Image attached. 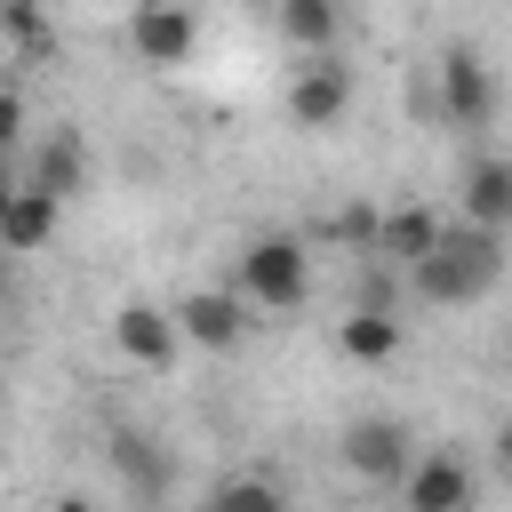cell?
Wrapping results in <instances>:
<instances>
[{
  "label": "cell",
  "mask_w": 512,
  "mask_h": 512,
  "mask_svg": "<svg viewBox=\"0 0 512 512\" xmlns=\"http://www.w3.org/2000/svg\"><path fill=\"white\" fill-rule=\"evenodd\" d=\"M496 272H504V232H488V224H472V216L440 224L432 256L408 264V280H416L424 304H472V296L496 288Z\"/></svg>",
  "instance_id": "obj_1"
},
{
  "label": "cell",
  "mask_w": 512,
  "mask_h": 512,
  "mask_svg": "<svg viewBox=\"0 0 512 512\" xmlns=\"http://www.w3.org/2000/svg\"><path fill=\"white\" fill-rule=\"evenodd\" d=\"M232 288H240L256 312H288V304H304V288H312V256H304V240H296V232H256V240L240 248V264H232Z\"/></svg>",
  "instance_id": "obj_2"
},
{
  "label": "cell",
  "mask_w": 512,
  "mask_h": 512,
  "mask_svg": "<svg viewBox=\"0 0 512 512\" xmlns=\"http://www.w3.org/2000/svg\"><path fill=\"white\" fill-rule=\"evenodd\" d=\"M336 456H344L352 480H368V488H400L408 464H416V440H408L400 416H352L344 440H336Z\"/></svg>",
  "instance_id": "obj_3"
},
{
  "label": "cell",
  "mask_w": 512,
  "mask_h": 512,
  "mask_svg": "<svg viewBox=\"0 0 512 512\" xmlns=\"http://www.w3.org/2000/svg\"><path fill=\"white\" fill-rule=\"evenodd\" d=\"M200 40V16L192 0H152V8H128V56L152 64V72H176Z\"/></svg>",
  "instance_id": "obj_4"
},
{
  "label": "cell",
  "mask_w": 512,
  "mask_h": 512,
  "mask_svg": "<svg viewBox=\"0 0 512 512\" xmlns=\"http://www.w3.org/2000/svg\"><path fill=\"white\" fill-rule=\"evenodd\" d=\"M432 96H440V128H480L496 104V80L480 64V48H440L432 64Z\"/></svg>",
  "instance_id": "obj_5"
},
{
  "label": "cell",
  "mask_w": 512,
  "mask_h": 512,
  "mask_svg": "<svg viewBox=\"0 0 512 512\" xmlns=\"http://www.w3.org/2000/svg\"><path fill=\"white\" fill-rule=\"evenodd\" d=\"M400 504L408 512H472L480 488H472V464L456 448H416L408 480H400Z\"/></svg>",
  "instance_id": "obj_6"
},
{
  "label": "cell",
  "mask_w": 512,
  "mask_h": 512,
  "mask_svg": "<svg viewBox=\"0 0 512 512\" xmlns=\"http://www.w3.org/2000/svg\"><path fill=\"white\" fill-rule=\"evenodd\" d=\"M176 328H184V344H200V352H232V344L256 328V304H248L240 288H192V296L176 304Z\"/></svg>",
  "instance_id": "obj_7"
},
{
  "label": "cell",
  "mask_w": 512,
  "mask_h": 512,
  "mask_svg": "<svg viewBox=\"0 0 512 512\" xmlns=\"http://www.w3.org/2000/svg\"><path fill=\"white\" fill-rule=\"evenodd\" d=\"M344 104H352V72H344L336 56H304L296 80H288V120H296V128H336Z\"/></svg>",
  "instance_id": "obj_8"
},
{
  "label": "cell",
  "mask_w": 512,
  "mask_h": 512,
  "mask_svg": "<svg viewBox=\"0 0 512 512\" xmlns=\"http://www.w3.org/2000/svg\"><path fill=\"white\" fill-rule=\"evenodd\" d=\"M104 456H112V472H120V488H128L136 504H160V496H168V480H176L168 448H160L152 432H136V424H120V432L104 440Z\"/></svg>",
  "instance_id": "obj_9"
},
{
  "label": "cell",
  "mask_w": 512,
  "mask_h": 512,
  "mask_svg": "<svg viewBox=\"0 0 512 512\" xmlns=\"http://www.w3.org/2000/svg\"><path fill=\"white\" fill-rule=\"evenodd\" d=\"M112 344H120V360H136V368H168L176 344H184V328H176V312H160V304H120V312H112Z\"/></svg>",
  "instance_id": "obj_10"
},
{
  "label": "cell",
  "mask_w": 512,
  "mask_h": 512,
  "mask_svg": "<svg viewBox=\"0 0 512 512\" xmlns=\"http://www.w3.org/2000/svg\"><path fill=\"white\" fill-rule=\"evenodd\" d=\"M432 240H440V216L408 200V208H384V216H376V240H368V256L408 272V264H424V256H432Z\"/></svg>",
  "instance_id": "obj_11"
},
{
  "label": "cell",
  "mask_w": 512,
  "mask_h": 512,
  "mask_svg": "<svg viewBox=\"0 0 512 512\" xmlns=\"http://www.w3.org/2000/svg\"><path fill=\"white\" fill-rule=\"evenodd\" d=\"M56 216H64V200H56V192L16 184L8 224H0V256H32V248H48V240H56Z\"/></svg>",
  "instance_id": "obj_12"
},
{
  "label": "cell",
  "mask_w": 512,
  "mask_h": 512,
  "mask_svg": "<svg viewBox=\"0 0 512 512\" xmlns=\"http://www.w3.org/2000/svg\"><path fill=\"white\" fill-rule=\"evenodd\" d=\"M464 216L488 224V232H512V160L504 152H488V160L464 168Z\"/></svg>",
  "instance_id": "obj_13"
},
{
  "label": "cell",
  "mask_w": 512,
  "mask_h": 512,
  "mask_svg": "<svg viewBox=\"0 0 512 512\" xmlns=\"http://www.w3.org/2000/svg\"><path fill=\"white\" fill-rule=\"evenodd\" d=\"M336 344H344V360L384 368V360L400 352V320H392V304H352V320L336 328Z\"/></svg>",
  "instance_id": "obj_14"
},
{
  "label": "cell",
  "mask_w": 512,
  "mask_h": 512,
  "mask_svg": "<svg viewBox=\"0 0 512 512\" xmlns=\"http://www.w3.org/2000/svg\"><path fill=\"white\" fill-rule=\"evenodd\" d=\"M336 32H344L336 0H280V40L296 56H336Z\"/></svg>",
  "instance_id": "obj_15"
},
{
  "label": "cell",
  "mask_w": 512,
  "mask_h": 512,
  "mask_svg": "<svg viewBox=\"0 0 512 512\" xmlns=\"http://www.w3.org/2000/svg\"><path fill=\"white\" fill-rule=\"evenodd\" d=\"M32 184H40V192H56V200H72V192L88 184V144H80V128H56V136L40 144Z\"/></svg>",
  "instance_id": "obj_16"
},
{
  "label": "cell",
  "mask_w": 512,
  "mask_h": 512,
  "mask_svg": "<svg viewBox=\"0 0 512 512\" xmlns=\"http://www.w3.org/2000/svg\"><path fill=\"white\" fill-rule=\"evenodd\" d=\"M208 512H288V488L272 472H240V480H224L208 496Z\"/></svg>",
  "instance_id": "obj_17"
},
{
  "label": "cell",
  "mask_w": 512,
  "mask_h": 512,
  "mask_svg": "<svg viewBox=\"0 0 512 512\" xmlns=\"http://www.w3.org/2000/svg\"><path fill=\"white\" fill-rule=\"evenodd\" d=\"M16 128H24V96H16V88H0V152L16 144Z\"/></svg>",
  "instance_id": "obj_18"
},
{
  "label": "cell",
  "mask_w": 512,
  "mask_h": 512,
  "mask_svg": "<svg viewBox=\"0 0 512 512\" xmlns=\"http://www.w3.org/2000/svg\"><path fill=\"white\" fill-rule=\"evenodd\" d=\"M48 512H96V504H88V496H56Z\"/></svg>",
  "instance_id": "obj_19"
},
{
  "label": "cell",
  "mask_w": 512,
  "mask_h": 512,
  "mask_svg": "<svg viewBox=\"0 0 512 512\" xmlns=\"http://www.w3.org/2000/svg\"><path fill=\"white\" fill-rule=\"evenodd\" d=\"M8 200H16V184H8V176H0V224H8Z\"/></svg>",
  "instance_id": "obj_20"
},
{
  "label": "cell",
  "mask_w": 512,
  "mask_h": 512,
  "mask_svg": "<svg viewBox=\"0 0 512 512\" xmlns=\"http://www.w3.org/2000/svg\"><path fill=\"white\" fill-rule=\"evenodd\" d=\"M496 456H504V472H512V424H504V440H496Z\"/></svg>",
  "instance_id": "obj_21"
},
{
  "label": "cell",
  "mask_w": 512,
  "mask_h": 512,
  "mask_svg": "<svg viewBox=\"0 0 512 512\" xmlns=\"http://www.w3.org/2000/svg\"><path fill=\"white\" fill-rule=\"evenodd\" d=\"M128 8H152V0H128Z\"/></svg>",
  "instance_id": "obj_22"
}]
</instances>
